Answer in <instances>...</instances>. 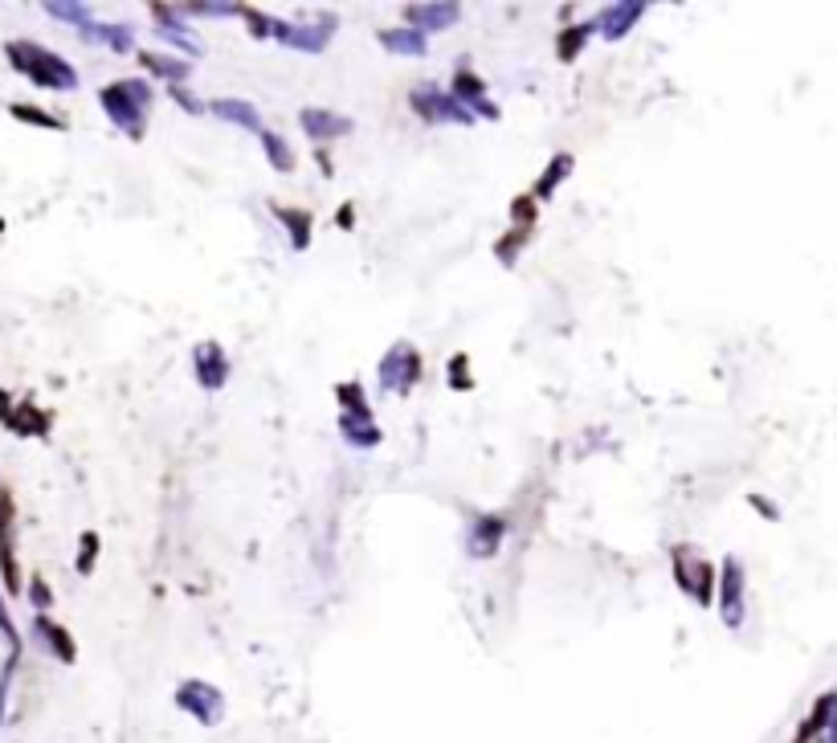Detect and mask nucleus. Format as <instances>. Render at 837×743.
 <instances>
[{
	"mask_svg": "<svg viewBox=\"0 0 837 743\" xmlns=\"http://www.w3.org/2000/svg\"><path fill=\"white\" fill-rule=\"evenodd\" d=\"M9 58H13V66H17L21 74H29V78L37 82V86L74 90V70L62 62V58H53L50 49H41V45H33V41H13V45H9Z\"/></svg>",
	"mask_w": 837,
	"mask_h": 743,
	"instance_id": "f257e3e1",
	"label": "nucleus"
},
{
	"mask_svg": "<svg viewBox=\"0 0 837 743\" xmlns=\"http://www.w3.org/2000/svg\"><path fill=\"white\" fill-rule=\"evenodd\" d=\"M103 103L106 111H111V119H115L119 127H127L131 135H140V115L148 111L151 94L143 82H115V86L103 90Z\"/></svg>",
	"mask_w": 837,
	"mask_h": 743,
	"instance_id": "f03ea898",
	"label": "nucleus"
},
{
	"mask_svg": "<svg viewBox=\"0 0 837 743\" xmlns=\"http://www.w3.org/2000/svg\"><path fill=\"white\" fill-rule=\"evenodd\" d=\"M417 368H421V360H417V352L409 344H397L392 352H388V360L380 363V380L388 384V389H413L417 384Z\"/></svg>",
	"mask_w": 837,
	"mask_h": 743,
	"instance_id": "7ed1b4c3",
	"label": "nucleus"
},
{
	"mask_svg": "<svg viewBox=\"0 0 837 743\" xmlns=\"http://www.w3.org/2000/svg\"><path fill=\"white\" fill-rule=\"evenodd\" d=\"M331 29H335V21L327 17L319 29L315 25H299V29H294V25H278V37H283V41H291V45H299V49H323V41H327V33H331Z\"/></svg>",
	"mask_w": 837,
	"mask_h": 743,
	"instance_id": "20e7f679",
	"label": "nucleus"
},
{
	"mask_svg": "<svg viewBox=\"0 0 837 743\" xmlns=\"http://www.w3.org/2000/svg\"><path fill=\"white\" fill-rule=\"evenodd\" d=\"M740 596H743V572L735 559H727V584H723V617H727V625H740L743 617Z\"/></svg>",
	"mask_w": 837,
	"mask_h": 743,
	"instance_id": "39448f33",
	"label": "nucleus"
},
{
	"mask_svg": "<svg viewBox=\"0 0 837 743\" xmlns=\"http://www.w3.org/2000/svg\"><path fill=\"white\" fill-rule=\"evenodd\" d=\"M302 127H307V135H315V139H331V135L347 131V119H335V115H327V111H302Z\"/></svg>",
	"mask_w": 837,
	"mask_h": 743,
	"instance_id": "423d86ee",
	"label": "nucleus"
},
{
	"mask_svg": "<svg viewBox=\"0 0 837 743\" xmlns=\"http://www.w3.org/2000/svg\"><path fill=\"white\" fill-rule=\"evenodd\" d=\"M212 111H217L220 119H230V123L254 127V131H257V115H254V106H249V103H238V98H217V103H212Z\"/></svg>",
	"mask_w": 837,
	"mask_h": 743,
	"instance_id": "0eeeda50",
	"label": "nucleus"
},
{
	"mask_svg": "<svg viewBox=\"0 0 837 743\" xmlns=\"http://www.w3.org/2000/svg\"><path fill=\"white\" fill-rule=\"evenodd\" d=\"M196 360H201V380L209 384V389L225 380V355L217 352V344H204L201 352H196Z\"/></svg>",
	"mask_w": 837,
	"mask_h": 743,
	"instance_id": "6e6552de",
	"label": "nucleus"
},
{
	"mask_svg": "<svg viewBox=\"0 0 837 743\" xmlns=\"http://www.w3.org/2000/svg\"><path fill=\"white\" fill-rule=\"evenodd\" d=\"M642 13H645V4H617V9H608L605 13V37H621Z\"/></svg>",
	"mask_w": 837,
	"mask_h": 743,
	"instance_id": "1a4fd4ad",
	"label": "nucleus"
},
{
	"mask_svg": "<svg viewBox=\"0 0 837 743\" xmlns=\"http://www.w3.org/2000/svg\"><path fill=\"white\" fill-rule=\"evenodd\" d=\"M458 17V4H429V9H409V21L417 25H450Z\"/></svg>",
	"mask_w": 837,
	"mask_h": 743,
	"instance_id": "9d476101",
	"label": "nucleus"
},
{
	"mask_svg": "<svg viewBox=\"0 0 837 743\" xmlns=\"http://www.w3.org/2000/svg\"><path fill=\"white\" fill-rule=\"evenodd\" d=\"M384 41L400 53H425V37L421 33H409V29H388Z\"/></svg>",
	"mask_w": 837,
	"mask_h": 743,
	"instance_id": "9b49d317",
	"label": "nucleus"
},
{
	"mask_svg": "<svg viewBox=\"0 0 837 743\" xmlns=\"http://www.w3.org/2000/svg\"><path fill=\"white\" fill-rule=\"evenodd\" d=\"M143 66H148V70L167 74L172 82H176V78H188V66H184V62H172V58H159V53H143Z\"/></svg>",
	"mask_w": 837,
	"mask_h": 743,
	"instance_id": "f8f14e48",
	"label": "nucleus"
},
{
	"mask_svg": "<svg viewBox=\"0 0 837 743\" xmlns=\"http://www.w3.org/2000/svg\"><path fill=\"white\" fill-rule=\"evenodd\" d=\"M482 535V543H474L478 556H490L499 548V535H502V519H482V531H474V540Z\"/></svg>",
	"mask_w": 837,
	"mask_h": 743,
	"instance_id": "ddd939ff",
	"label": "nucleus"
},
{
	"mask_svg": "<svg viewBox=\"0 0 837 743\" xmlns=\"http://www.w3.org/2000/svg\"><path fill=\"white\" fill-rule=\"evenodd\" d=\"M344 434L352 437L356 445H372V442H376V437H380L376 429H372V425L364 421V416H344Z\"/></svg>",
	"mask_w": 837,
	"mask_h": 743,
	"instance_id": "4468645a",
	"label": "nucleus"
},
{
	"mask_svg": "<svg viewBox=\"0 0 837 743\" xmlns=\"http://www.w3.org/2000/svg\"><path fill=\"white\" fill-rule=\"evenodd\" d=\"M568 168H572V159H568V156H555V159H552V168H547V180H539L536 192H539V196H552V192H555V184L564 180V172H568Z\"/></svg>",
	"mask_w": 837,
	"mask_h": 743,
	"instance_id": "2eb2a0df",
	"label": "nucleus"
},
{
	"mask_svg": "<svg viewBox=\"0 0 837 743\" xmlns=\"http://www.w3.org/2000/svg\"><path fill=\"white\" fill-rule=\"evenodd\" d=\"M266 148H270V159H274V168H294V156H291V148H286L278 135H266Z\"/></svg>",
	"mask_w": 837,
	"mask_h": 743,
	"instance_id": "dca6fc26",
	"label": "nucleus"
},
{
	"mask_svg": "<svg viewBox=\"0 0 837 743\" xmlns=\"http://www.w3.org/2000/svg\"><path fill=\"white\" fill-rule=\"evenodd\" d=\"M90 33L111 41V49H127V45H131V33H127V29H115V25H98V29H90Z\"/></svg>",
	"mask_w": 837,
	"mask_h": 743,
	"instance_id": "f3484780",
	"label": "nucleus"
},
{
	"mask_svg": "<svg viewBox=\"0 0 837 743\" xmlns=\"http://www.w3.org/2000/svg\"><path fill=\"white\" fill-rule=\"evenodd\" d=\"M50 13H58V17H66V21H78L82 17L78 4H50Z\"/></svg>",
	"mask_w": 837,
	"mask_h": 743,
	"instance_id": "a211bd4d",
	"label": "nucleus"
},
{
	"mask_svg": "<svg viewBox=\"0 0 837 743\" xmlns=\"http://www.w3.org/2000/svg\"><path fill=\"white\" fill-rule=\"evenodd\" d=\"M584 37H589V29H576V33H568V37H564V58H572V45L580 49Z\"/></svg>",
	"mask_w": 837,
	"mask_h": 743,
	"instance_id": "6ab92c4d",
	"label": "nucleus"
},
{
	"mask_svg": "<svg viewBox=\"0 0 837 743\" xmlns=\"http://www.w3.org/2000/svg\"><path fill=\"white\" fill-rule=\"evenodd\" d=\"M33 596H37V604H50V593H45L41 580H33Z\"/></svg>",
	"mask_w": 837,
	"mask_h": 743,
	"instance_id": "aec40b11",
	"label": "nucleus"
}]
</instances>
